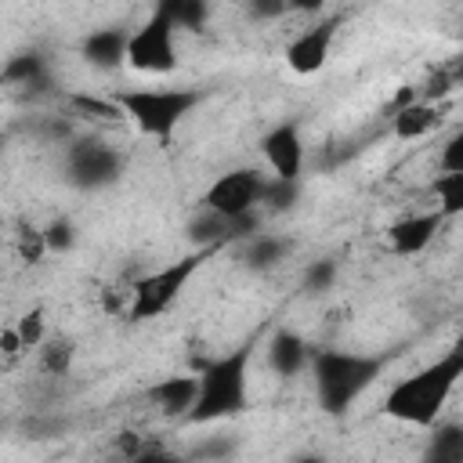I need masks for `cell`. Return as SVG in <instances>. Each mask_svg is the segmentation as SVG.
I'll list each match as a JSON object with an SVG mask.
<instances>
[{
    "label": "cell",
    "instance_id": "obj_5",
    "mask_svg": "<svg viewBox=\"0 0 463 463\" xmlns=\"http://www.w3.org/2000/svg\"><path fill=\"white\" fill-rule=\"evenodd\" d=\"M213 257V250H188L184 257L163 264L159 271L141 275L130 286V304H127V318L130 322H148L159 318L170 304H177V297L184 293V286L192 282V275Z\"/></svg>",
    "mask_w": 463,
    "mask_h": 463
},
{
    "label": "cell",
    "instance_id": "obj_15",
    "mask_svg": "<svg viewBox=\"0 0 463 463\" xmlns=\"http://www.w3.org/2000/svg\"><path fill=\"white\" fill-rule=\"evenodd\" d=\"M4 83L11 90H22V94H40L51 87V69H47V58L40 51H22L14 58H7L4 65Z\"/></svg>",
    "mask_w": 463,
    "mask_h": 463
},
{
    "label": "cell",
    "instance_id": "obj_17",
    "mask_svg": "<svg viewBox=\"0 0 463 463\" xmlns=\"http://www.w3.org/2000/svg\"><path fill=\"white\" fill-rule=\"evenodd\" d=\"M438 127H441V112H438V105H430V101H409V105H402V109L391 116V130H394V137H402V141L427 137V134L438 130Z\"/></svg>",
    "mask_w": 463,
    "mask_h": 463
},
{
    "label": "cell",
    "instance_id": "obj_12",
    "mask_svg": "<svg viewBox=\"0 0 463 463\" xmlns=\"http://www.w3.org/2000/svg\"><path fill=\"white\" fill-rule=\"evenodd\" d=\"M145 398L156 405V412L170 416V420H188L199 398V373H177V376H163L156 380Z\"/></svg>",
    "mask_w": 463,
    "mask_h": 463
},
{
    "label": "cell",
    "instance_id": "obj_13",
    "mask_svg": "<svg viewBox=\"0 0 463 463\" xmlns=\"http://www.w3.org/2000/svg\"><path fill=\"white\" fill-rule=\"evenodd\" d=\"M441 221H445V217H441L438 210H430V213H409V217H402V221H394V224L387 228V246H391L398 257H416V253H423V250L434 242Z\"/></svg>",
    "mask_w": 463,
    "mask_h": 463
},
{
    "label": "cell",
    "instance_id": "obj_22",
    "mask_svg": "<svg viewBox=\"0 0 463 463\" xmlns=\"http://www.w3.org/2000/svg\"><path fill=\"white\" fill-rule=\"evenodd\" d=\"M72 358H76V347H72V340H65V336H51V340L40 347V365H43V373H51V376H69Z\"/></svg>",
    "mask_w": 463,
    "mask_h": 463
},
{
    "label": "cell",
    "instance_id": "obj_1",
    "mask_svg": "<svg viewBox=\"0 0 463 463\" xmlns=\"http://www.w3.org/2000/svg\"><path fill=\"white\" fill-rule=\"evenodd\" d=\"M459 380H463V336L445 354L398 380L383 398V416L409 427H434Z\"/></svg>",
    "mask_w": 463,
    "mask_h": 463
},
{
    "label": "cell",
    "instance_id": "obj_28",
    "mask_svg": "<svg viewBox=\"0 0 463 463\" xmlns=\"http://www.w3.org/2000/svg\"><path fill=\"white\" fill-rule=\"evenodd\" d=\"M441 174H463V130L441 145Z\"/></svg>",
    "mask_w": 463,
    "mask_h": 463
},
{
    "label": "cell",
    "instance_id": "obj_18",
    "mask_svg": "<svg viewBox=\"0 0 463 463\" xmlns=\"http://www.w3.org/2000/svg\"><path fill=\"white\" fill-rule=\"evenodd\" d=\"M420 459L423 463H463V423L459 420L434 423Z\"/></svg>",
    "mask_w": 463,
    "mask_h": 463
},
{
    "label": "cell",
    "instance_id": "obj_31",
    "mask_svg": "<svg viewBox=\"0 0 463 463\" xmlns=\"http://www.w3.org/2000/svg\"><path fill=\"white\" fill-rule=\"evenodd\" d=\"M0 340H4V354H7V358H11V354H18V351H25V347H22V340H18V329H14V326H7Z\"/></svg>",
    "mask_w": 463,
    "mask_h": 463
},
{
    "label": "cell",
    "instance_id": "obj_10",
    "mask_svg": "<svg viewBox=\"0 0 463 463\" xmlns=\"http://www.w3.org/2000/svg\"><path fill=\"white\" fill-rule=\"evenodd\" d=\"M260 156H264L271 177L300 181V174H304V137H300V127L293 119L275 123L260 137Z\"/></svg>",
    "mask_w": 463,
    "mask_h": 463
},
{
    "label": "cell",
    "instance_id": "obj_21",
    "mask_svg": "<svg viewBox=\"0 0 463 463\" xmlns=\"http://www.w3.org/2000/svg\"><path fill=\"white\" fill-rule=\"evenodd\" d=\"M430 188L438 195V213L441 217H459L463 213V174H438Z\"/></svg>",
    "mask_w": 463,
    "mask_h": 463
},
{
    "label": "cell",
    "instance_id": "obj_4",
    "mask_svg": "<svg viewBox=\"0 0 463 463\" xmlns=\"http://www.w3.org/2000/svg\"><path fill=\"white\" fill-rule=\"evenodd\" d=\"M123 119H130L145 137L170 141L181 119L203 101L199 87H130V90H112L109 94Z\"/></svg>",
    "mask_w": 463,
    "mask_h": 463
},
{
    "label": "cell",
    "instance_id": "obj_30",
    "mask_svg": "<svg viewBox=\"0 0 463 463\" xmlns=\"http://www.w3.org/2000/svg\"><path fill=\"white\" fill-rule=\"evenodd\" d=\"M246 11H250L253 18H279V14L293 11V7H289V4H282V0H253Z\"/></svg>",
    "mask_w": 463,
    "mask_h": 463
},
{
    "label": "cell",
    "instance_id": "obj_32",
    "mask_svg": "<svg viewBox=\"0 0 463 463\" xmlns=\"http://www.w3.org/2000/svg\"><path fill=\"white\" fill-rule=\"evenodd\" d=\"M289 463H329L326 456H318V452H304V456H293Z\"/></svg>",
    "mask_w": 463,
    "mask_h": 463
},
{
    "label": "cell",
    "instance_id": "obj_8",
    "mask_svg": "<svg viewBox=\"0 0 463 463\" xmlns=\"http://www.w3.org/2000/svg\"><path fill=\"white\" fill-rule=\"evenodd\" d=\"M264 184H268V174L260 166H235V170H224L203 192L199 206H206L213 213H224V217H242V213L260 210Z\"/></svg>",
    "mask_w": 463,
    "mask_h": 463
},
{
    "label": "cell",
    "instance_id": "obj_33",
    "mask_svg": "<svg viewBox=\"0 0 463 463\" xmlns=\"http://www.w3.org/2000/svg\"><path fill=\"white\" fill-rule=\"evenodd\" d=\"M416 463H423V459H416Z\"/></svg>",
    "mask_w": 463,
    "mask_h": 463
},
{
    "label": "cell",
    "instance_id": "obj_16",
    "mask_svg": "<svg viewBox=\"0 0 463 463\" xmlns=\"http://www.w3.org/2000/svg\"><path fill=\"white\" fill-rule=\"evenodd\" d=\"M289 253H293V239H286V235H279V232H260V235H253L250 242H242L239 260H242V268H250V271H275Z\"/></svg>",
    "mask_w": 463,
    "mask_h": 463
},
{
    "label": "cell",
    "instance_id": "obj_26",
    "mask_svg": "<svg viewBox=\"0 0 463 463\" xmlns=\"http://www.w3.org/2000/svg\"><path fill=\"white\" fill-rule=\"evenodd\" d=\"M43 242L51 253H69L76 246V224L69 217H54L47 228H43Z\"/></svg>",
    "mask_w": 463,
    "mask_h": 463
},
{
    "label": "cell",
    "instance_id": "obj_27",
    "mask_svg": "<svg viewBox=\"0 0 463 463\" xmlns=\"http://www.w3.org/2000/svg\"><path fill=\"white\" fill-rule=\"evenodd\" d=\"M232 456H235V441L232 438H206L192 452V459H203V463H228Z\"/></svg>",
    "mask_w": 463,
    "mask_h": 463
},
{
    "label": "cell",
    "instance_id": "obj_14",
    "mask_svg": "<svg viewBox=\"0 0 463 463\" xmlns=\"http://www.w3.org/2000/svg\"><path fill=\"white\" fill-rule=\"evenodd\" d=\"M264 354H268V365H271V373L275 376H282V380H289V376H297L304 365H311V344L300 336V333H293V329H275L271 336H268V344H264Z\"/></svg>",
    "mask_w": 463,
    "mask_h": 463
},
{
    "label": "cell",
    "instance_id": "obj_9",
    "mask_svg": "<svg viewBox=\"0 0 463 463\" xmlns=\"http://www.w3.org/2000/svg\"><path fill=\"white\" fill-rule=\"evenodd\" d=\"M333 40H336V18L315 22V25L300 29V33L286 43L282 58H286V65H289L297 76H315V72L326 69L329 54H333Z\"/></svg>",
    "mask_w": 463,
    "mask_h": 463
},
{
    "label": "cell",
    "instance_id": "obj_20",
    "mask_svg": "<svg viewBox=\"0 0 463 463\" xmlns=\"http://www.w3.org/2000/svg\"><path fill=\"white\" fill-rule=\"evenodd\" d=\"M336 275H340L336 260H333V257H318V260H311V264L304 268L300 289L311 293V297H322V293H329V289L336 286Z\"/></svg>",
    "mask_w": 463,
    "mask_h": 463
},
{
    "label": "cell",
    "instance_id": "obj_7",
    "mask_svg": "<svg viewBox=\"0 0 463 463\" xmlns=\"http://www.w3.org/2000/svg\"><path fill=\"white\" fill-rule=\"evenodd\" d=\"M127 65L145 76H166L177 69V25L163 4H156L152 14L137 29H130Z\"/></svg>",
    "mask_w": 463,
    "mask_h": 463
},
{
    "label": "cell",
    "instance_id": "obj_3",
    "mask_svg": "<svg viewBox=\"0 0 463 463\" xmlns=\"http://www.w3.org/2000/svg\"><path fill=\"white\" fill-rule=\"evenodd\" d=\"M250 358L253 340L239 344L235 351L203 362L199 369V398L188 416V423H217L246 412L250 405Z\"/></svg>",
    "mask_w": 463,
    "mask_h": 463
},
{
    "label": "cell",
    "instance_id": "obj_11",
    "mask_svg": "<svg viewBox=\"0 0 463 463\" xmlns=\"http://www.w3.org/2000/svg\"><path fill=\"white\" fill-rule=\"evenodd\" d=\"M127 51H130L127 25H101L80 40V58L98 72H112V69L127 65Z\"/></svg>",
    "mask_w": 463,
    "mask_h": 463
},
{
    "label": "cell",
    "instance_id": "obj_6",
    "mask_svg": "<svg viewBox=\"0 0 463 463\" xmlns=\"http://www.w3.org/2000/svg\"><path fill=\"white\" fill-rule=\"evenodd\" d=\"M127 170V156L105 141L101 134H80V137H69V148H65V181L80 192H98V188H109L123 177Z\"/></svg>",
    "mask_w": 463,
    "mask_h": 463
},
{
    "label": "cell",
    "instance_id": "obj_2",
    "mask_svg": "<svg viewBox=\"0 0 463 463\" xmlns=\"http://www.w3.org/2000/svg\"><path fill=\"white\" fill-rule=\"evenodd\" d=\"M387 358L380 354H362V351H315L311 358V380H315V398L318 409L333 420L347 416V409L380 380Z\"/></svg>",
    "mask_w": 463,
    "mask_h": 463
},
{
    "label": "cell",
    "instance_id": "obj_25",
    "mask_svg": "<svg viewBox=\"0 0 463 463\" xmlns=\"http://www.w3.org/2000/svg\"><path fill=\"white\" fill-rule=\"evenodd\" d=\"M14 329H18V340H22V347L29 351V347H43L51 336H47V322H43V311L40 307H33V311H25L18 322H14Z\"/></svg>",
    "mask_w": 463,
    "mask_h": 463
},
{
    "label": "cell",
    "instance_id": "obj_23",
    "mask_svg": "<svg viewBox=\"0 0 463 463\" xmlns=\"http://www.w3.org/2000/svg\"><path fill=\"white\" fill-rule=\"evenodd\" d=\"M163 7H166V14L174 18V25L177 29H203L206 25V18H210V7L203 4V0H159Z\"/></svg>",
    "mask_w": 463,
    "mask_h": 463
},
{
    "label": "cell",
    "instance_id": "obj_29",
    "mask_svg": "<svg viewBox=\"0 0 463 463\" xmlns=\"http://www.w3.org/2000/svg\"><path fill=\"white\" fill-rule=\"evenodd\" d=\"M130 463H188V459L177 452H166V449H137L130 456Z\"/></svg>",
    "mask_w": 463,
    "mask_h": 463
},
{
    "label": "cell",
    "instance_id": "obj_24",
    "mask_svg": "<svg viewBox=\"0 0 463 463\" xmlns=\"http://www.w3.org/2000/svg\"><path fill=\"white\" fill-rule=\"evenodd\" d=\"M72 109L83 112L87 119H101V123H119L123 112L112 98H87V94H72Z\"/></svg>",
    "mask_w": 463,
    "mask_h": 463
},
{
    "label": "cell",
    "instance_id": "obj_19",
    "mask_svg": "<svg viewBox=\"0 0 463 463\" xmlns=\"http://www.w3.org/2000/svg\"><path fill=\"white\" fill-rule=\"evenodd\" d=\"M297 203H300V181H282V177H271V174H268L260 210H268V213H286V210H293Z\"/></svg>",
    "mask_w": 463,
    "mask_h": 463
}]
</instances>
